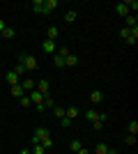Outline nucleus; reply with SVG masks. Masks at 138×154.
<instances>
[{
  "instance_id": "obj_21",
  "label": "nucleus",
  "mask_w": 138,
  "mask_h": 154,
  "mask_svg": "<svg viewBox=\"0 0 138 154\" xmlns=\"http://www.w3.org/2000/svg\"><path fill=\"white\" fill-rule=\"evenodd\" d=\"M127 129H129V134H131V136H136L138 134V122H136V120H131V122L127 124Z\"/></svg>"
},
{
  "instance_id": "obj_29",
  "label": "nucleus",
  "mask_w": 138,
  "mask_h": 154,
  "mask_svg": "<svg viewBox=\"0 0 138 154\" xmlns=\"http://www.w3.org/2000/svg\"><path fill=\"white\" fill-rule=\"evenodd\" d=\"M129 35H131V30H129V28H122V30H120V37L124 39V42L129 39Z\"/></svg>"
},
{
  "instance_id": "obj_8",
  "label": "nucleus",
  "mask_w": 138,
  "mask_h": 154,
  "mask_svg": "<svg viewBox=\"0 0 138 154\" xmlns=\"http://www.w3.org/2000/svg\"><path fill=\"white\" fill-rule=\"evenodd\" d=\"M21 88H23V92H32L35 90V81L32 78H21Z\"/></svg>"
},
{
  "instance_id": "obj_36",
  "label": "nucleus",
  "mask_w": 138,
  "mask_h": 154,
  "mask_svg": "<svg viewBox=\"0 0 138 154\" xmlns=\"http://www.w3.org/2000/svg\"><path fill=\"white\" fill-rule=\"evenodd\" d=\"M5 28H7V26H5V21H2V19H0V32H2V30H5Z\"/></svg>"
},
{
  "instance_id": "obj_12",
  "label": "nucleus",
  "mask_w": 138,
  "mask_h": 154,
  "mask_svg": "<svg viewBox=\"0 0 138 154\" xmlns=\"http://www.w3.org/2000/svg\"><path fill=\"white\" fill-rule=\"evenodd\" d=\"M58 37H60V30H58L55 26H51V28H48V32H46V39H51V42H55Z\"/></svg>"
},
{
  "instance_id": "obj_24",
  "label": "nucleus",
  "mask_w": 138,
  "mask_h": 154,
  "mask_svg": "<svg viewBox=\"0 0 138 154\" xmlns=\"http://www.w3.org/2000/svg\"><path fill=\"white\" fill-rule=\"evenodd\" d=\"M76 16H78V14L74 12V9H69V12L65 14V21H67V23H74V21H76Z\"/></svg>"
},
{
  "instance_id": "obj_1",
  "label": "nucleus",
  "mask_w": 138,
  "mask_h": 154,
  "mask_svg": "<svg viewBox=\"0 0 138 154\" xmlns=\"http://www.w3.org/2000/svg\"><path fill=\"white\" fill-rule=\"evenodd\" d=\"M21 64H23L28 71H32V69H37V67H39V62H37V58H35V55H21Z\"/></svg>"
},
{
  "instance_id": "obj_9",
  "label": "nucleus",
  "mask_w": 138,
  "mask_h": 154,
  "mask_svg": "<svg viewBox=\"0 0 138 154\" xmlns=\"http://www.w3.org/2000/svg\"><path fill=\"white\" fill-rule=\"evenodd\" d=\"M14 37H16V30H14L12 26H7L5 30L0 32V39H14Z\"/></svg>"
},
{
  "instance_id": "obj_25",
  "label": "nucleus",
  "mask_w": 138,
  "mask_h": 154,
  "mask_svg": "<svg viewBox=\"0 0 138 154\" xmlns=\"http://www.w3.org/2000/svg\"><path fill=\"white\" fill-rule=\"evenodd\" d=\"M41 147H44L46 152H48V149H53V138H51V136H48V138H44V140H41Z\"/></svg>"
},
{
  "instance_id": "obj_16",
  "label": "nucleus",
  "mask_w": 138,
  "mask_h": 154,
  "mask_svg": "<svg viewBox=\"0 0 138 154\" xmlns=\"http://www.w3.org/2000/svg\"><path fill=\"white\" fill-rule=\"evenodd\" d=\"M53 64H55L58 69H62V67H67V64H65V58H60L58 53H53Z\"/></svg>"
},
{
  "instance_id": "obj_19",
  "label": "nucleus",
  "mask_w": 138,
  "mask_h": 154,
  "mask_svg": "<svg viewBox=\"0 0 138 154\" xmlns=\"http://www.w3.org/2000/svg\"><path fill=\"white\" fill-rule=\"evenodd\" d=\"M85 120L92 124L94 120H99V113H97V110H87V113H85Z\"/></svg>"
},
{
  "instance_id": "obj_32",
  "label": "nucleus",
  "mask_w": 138,
  "mask_h": 154,
  "mask_svg": "<svg viewBox=\"0 0 138 154\" xmlns=\"http://www.w3.org/2000/svg\"><path fill=\"white\" fill-rule=\"evenodd\" d=\"M32 154H46V149L41 147V143H39V145H35V147H32Z\"/></svg>"
},
{
  "instance_id": "obj_20",
  "label": "nucleus",
  "mask_w": 138,
  "mask_h": 154,
  "mask_svg": "<svg viewBox=\"0 0 138 154\" xmlns=\"http://www.w3.org/2000/svg\"><path fill=\"white\" fill-rule=\"evenodd\" d=\"M9 90H12V97H19V99H21V97H23V94H26L21 85H14V88H9Z\"/></svg>"
},
{
  "instance_id": "obj_33",
  "label": "nucleus",
  "mask_w": 138,
  "mask_h": 154,
  "mask_svg": "<svg viewBox=\"0 0 138 154\" xmlns=\"http://www.w3.org/2000/svg\"><path fill=\"white\" fill-rule=\"evenodd\" d=\"M124 143H127V145H136V136H131V134H129V136L124 138Z\"/></svg>"
},
{
  "instance_id": "obj_5",
  "label": "nucleus",
  "mask_w": 138,
  "mask_h": 154,
  "mask_svg": "<svg viewBox=\"0 0 138 154\" xmlns=\"http://www.w3.org/2000/svg\"><path fill=\"white\" fill-rule=\"evenodd\" d=\"M28 99L32 101V106H37V103H44V94H41V92H37V90L30 92V94H28Z\"/></svg>"
},
{
  "instance_id": "obj_35",
  "label": "nucleus",
  "mask_w": 138,
  "mask_h": 154,
  "mask_svg": "<svg viewBox=\"0 0 138 154\" xmlns=\"http://www.w3.org/2000/svg\"><path fill=\"white\" fill-rule=\"evenodd\" d=\"M76 154H92V152H90V149H85V147H81V149H78Z\"/></svg>"
},
{
  "instance_id": "obj_30",
  "label": "nucleus",
  "mask_w": 138,
  "mask_h": 154,
  "mask_svg": "<svg viewBox=\"0 0 138 154\" xmlns=\"http://www.w3.org/2000/svg\"><path fill=\"white\" fill-rule=\"evenodd\" d=\"M92 129H94V131H101V129H104V122H101V120H94V122H92Z\"/></svg>"
},
{
  "instance_id": "obj_13",
  "label": "nucleus",
  "mask_w": 138,
  "mask_h": 154,
  "mask_svg": "<svg viewBox=\"0 0 138 154\" xmlns=\"http://www.w3.org/2000/svg\"><path fill=\"white\" fill-rule=\"evenodd\" d=\"M65 117H69V120L78 117V108H76V106H69V108H65Z\"/></svg>"
},
{
  "instance_id": "obj_11",
  "label": "nucleus",
  "mask_w": 138,
  "mask_h": 154,
  "mask_svg": "<svg viewBox=\"0 0 138 154\" xmlns=\"http://www.w3.org/2000/svg\"><path fill=\"white\" fill-rule=\"evenodd\" d=\"M41 46H44V51L48 53V55H53V53H55V42H51V39H44V42H41Z\"/></svg>"
},
{
  "instance_id": "obj_18",
  "label": "nucleus",
  "mask_w": 138,
  "mask_h": 154,
  "mask_svg": "<svg viewBox=\"0 0 138 154\" xmlns=\"http://www.w3.org/2000/svg\"><path fill=\"white\" fill-rule=\"evenodd\" d=\"M12 71H14V74H16V76H19V78H23V74H26V71H28V69H26V67H23V64H21V62H19V64H16V67H14V69H12Z\"/></svg>"
},
{
  "instance_id": "obj_17",
  "label": "nucleus",
  "mask_w": 138,
  "mask_h": 154,
  "mask_svg": "<svg viewBox=\"0 0 138 154\" xmlns=\"http://www.w3.org/2000/svg\"><path fill=\"white\" fill-rule=\"evenodd\" d=\"M115 12H118L120 16H127V14H129V9H127L124 2H118V5H115Z\"/></svg>"
},
{
  "instance_id": "obj_7",
  "label": "nucleus",
  "mask_w": 138,
  "mask_h": 154,
  "mask_svg": "<svg viewBox=\"0 0 138 154\" xmlns=\"http://www.w3.org/2000/svg\"><path fill=\"white\" fill-rule=\"evenodd\" d=\"M32 12L35 14H48V12H46V2H44V0H35V2H32Z\"/></svg>"
},
{
  "instance_id": "obj_28",
  "label": "nucleus",
  "mask_w": 138,
  "mask_h": 154,
  "mask_svg": "<svg viewBox=\"0 0 138 154\" xmlns=\"http://www.w3.org/2000/svg\"><path fill=\"white\" fill-rule=\"evenodd\" d=\"M81 147H83V145H81L78 140H72V143H69V149H72V152H78Z\"/></svg>"
},
{
  "instance_id": "obj_3",
  "label": "nucleus",
  "mask_w": 138,
  "mask_h": 154,
  "mask_svg": "<svg viewBox=\"0 0 138 154\" xmlns=\"http://www.w3.org/2000/svg\"><path fill=\"white\" fill-rule=\"evenodd\" d=\"M35 90L46 97V94H51V85H48V81H39V83H35Z\"/></svg>"
},
{
  "instance_id": "obj_6",
  "label": "nucleus",
  "mask_w": 138,
  "mask_h": 154,
  "mask_svg": "<svg viewBox=\"0 0 138 154\" xmlns=\"http://www.w3.org/2000/svg\"><path fill=\"white\" fill-rule=\"evenodd\" d=\"M124 23H127L124 28H129V30H131V28H138V16H136V14H127Z\"/></svg>"
},
{
  "instance_id": "obj_10",
  "label": "nucleus",
  "mask_w": 138,
  "mask_h": 154,
  "mask_svg": "<svg viewBox=\"0 0 138 154\" xmlns=\"http://www.w3.org/2000/svg\"><path fill=\"white\" fill-rule=\"evenodd\" d=\"M90 101L92 103H101V101H104V92H101V90H92L90 92Z\"/></svg>"
},
{
  "instance_id": "obj_15",
  "label": "nucleus",
  "mask_w": 138,
  "mask_h": 154,
  "mask_svg": "<svg viewBox=\"0 0 138 154\" xmlns=\"http://www.w3.org/2000/svg\"><path fill=\"white\" fill-rule=\"evenodd\" d=\"M108 149H111V147H108L106 143H99L97 147H94V152H92V154H108Z\"/></svg>"
},
{
  "instance_id": "obj_31",
  "label": "nucleus",
  "mask_w": 138,
  "mask_h": 154,
  "mask_svg": "<svg viewBox=\"0 0 138 154\" xmlns=\"http://www.w3.org/2000/svg\"><path fill=\"white\" fill-rule=\"evenodd\" d=\"M58 55H60V58H67V55H69V48H67V46H60Z\"/></svg>"
},
{
  "instance_id": "obj_4",
  "label": "nucleus",
  "mask_w": 138,
  "mask_h": 154,
  "mask_svg": "<svg viewBox=\"0 0 138 154\" xmlns=\"http://www.w3.org/2000/svg\"><path fill=\"white\" fill-rule=\"evenodd\" d=\"M5 81H7V85H9V88H14V85H19V83H21V78L16 76L14 71H7V74H5Z\"/></svg>"
},
{
  "instance_id": "obj_34",
  "label": "nucleus",
  "mask_w": 138,
  "mask_h": 154,
  "mask_svg": "<svg viewBox=\"0 0 138 154\" xmlns=\"http://www.w3.org/2000/svg\"><path fill=\"white\" fill-rule=\"evenodd\" d=\"M60 124H62V127H72V120H69V117H62V120H60Z\"/></svg>"
},
{
  "instance_id": "obj_22",
  "label": "nucleus",
  "mask_w": 138,
  "mask_h": 154,
  "mask_svg": "<svg viewBox=\"0 0 138 154\" xmlns=\"http://www.w3.org/2000/svg\"><path fill=\"white\" fill-rule=\"evenodd\" d=\"M19 103H21V108H30V106H32V101H30V99H28V94H23L19 99Z\"/></svg>"
},
{
  "instance_id": "obj_2",
  "label": "nucleus",
  "mask_w": 138,
  "mask_h": 154,
  "mask_svg": "<svg viewBox=\"0 0 138 154\" xmlns=\"http://www.w3.org/2000/svg\"><path fill=\"white\" fill-rule=\"evenodd\" d=\"M48 136H51V131H48L46 127H37V129H35V136H32V143H35V145H39V143L44 140V138H48Z\"/></svg>"
},
{
  "instance_id": "obj_23",
  "label": "nucleus",
  "mask_w": 138,
  "mask_h": 154,
  "mask_svg": "<svg viewBox=\"0 0 138 154\" xmlns=\"http://www.w3.org/2000/svg\"><path fill=\"white\" fill-rule=\"evenodd\" d=\"M53 106H55V99L51 94H46L44 97V108H53Z\"/></svg>"
},
{
  "instance_id": "obj_27",
  "label": "nucleus",
  "mask_w": 138,
  "mask_h": 154,
  "mask_svg": "<svg viewBox=\"0 0 138 154\" xmlns=\"http://www.w3.org/2000/svg\"><path fill=\"white\" fill-rule=\"evenodd\" d=\"M53 113H55V117H60V120L65 117V108H62V106H53Z\"/></svg>"
},
{
  "instance_id": "obj_14",
  "label": "nucleus",
  "mask_w": 138,
  "mask_h": 154,
  "mask_svg": "<svg viewBox=\"0 0 138 154\" xmlns=\"http://www.w3.org/2000/svg\"><path fill=\"white\" fill-rule=\"evenodd\" d=\"M65 64H67V67H76V64H78V58H76L74 53H69V55L65 58Z\"/></svg>"
},
{
  "instance_id": "obj_26",
  "label": "nucleus",
  "mask_w": 138,
  "mask_h": 154,
  "mask_svg": "<svg viewBox=\"0 0 138 154\" xmlns=\"http://www.w3.org/2000/svg\"><path fill=\"white\" fill-rule=\"evenodd\" d=\"M44 2H46V12H48V14H51L53 9L58 7V0H44Z\"/></svg>"
},
{
  "instance_id": "obj_37",
  "label": "nucleus",
  "mask_w": 138,
  "mask_h": 154,
  "mask_svg": "<svg viewBox=\"0 0 138 154\" xmlns=\"http://www.w3.org/2000/svg\"><path fill=\"white\" fill-rule=\"evenodd\" d=\"M19 154H32V152H30V149H26V147H23V149H21Z\"/></svg>"
}]
</instances>
